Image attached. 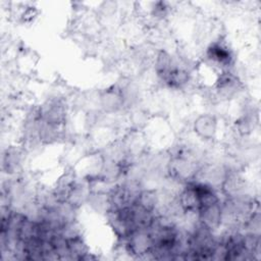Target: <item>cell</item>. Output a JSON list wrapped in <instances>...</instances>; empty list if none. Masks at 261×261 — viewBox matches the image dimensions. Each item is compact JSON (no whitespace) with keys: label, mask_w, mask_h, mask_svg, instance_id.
I'll use <instances>...</instances> for the list:
<instances>
[{"label":"cell","mask_w":261,"mask_h":261,"mask_svg":"<svg viewBox=\"0 0 261 261\" xmlns=\"http://www.w3.org/2000/svg\"><path fill=\"white\" fill-rule=\"evenodd\" d=\"M206 56L208 60L212 62V64L220 67H228L233 61L232 53L229 48L219 41H215L210 44V46L207 48Z\"/></svg>","instance_id":"obj_1"},{"label":"cell","mask_w":261,"mask_h":261,"mask_svg":"<svg viewBox=\"0 0 261 261\" xmlns=\"http://www.w3.org/2000/svg\"><path fill=\"white\" fill-rule=\"evenodd\" d=\"M201 224L208 229H216L222 220V210L219 203L204 207L198 211Z\"/></svg>","instance_id":"obj_2"},{"label":"cell","mask_w":261,"mask_h":261,"mask_svg":"<svg viewBox=\"0 0 261 261\" xmlns=\"http://www.w3.org/2000/svg\"><path fill=\"white\" fill-rule=\"evenodd\" d=\"M216 126L217 122L214 116L203 115L195 121L194 129L199 137L205 140H209L214 137L216 133Z\"/></svg>","instance_id":"obj_3"}]
</instances>
